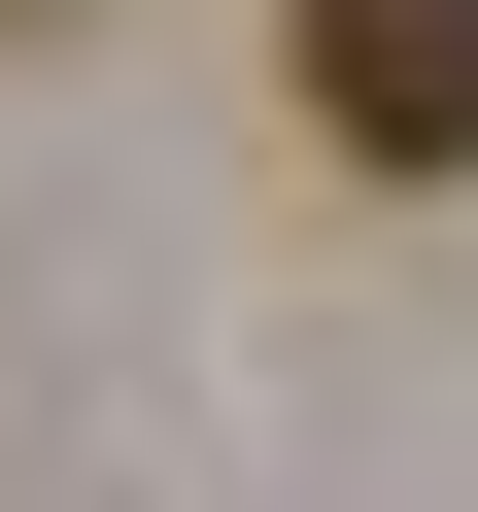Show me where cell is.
I'll return each instance as SVG.
<instances>
[{
    "label": "cell",
    "mask_w": 478,
    "mask_h": 512,
    "mask_svg": "<svg viewBox=\"0 0 478 512\" xmlns=\"http://www.w3.org/2000/svg\"><path fill=\"white\" fill-rule=\"evenodd\" d=\"M274 69L342 171H478V0H274Z\"/></svg>",
    "instance_id": "obj_1"
}]
</instances>
